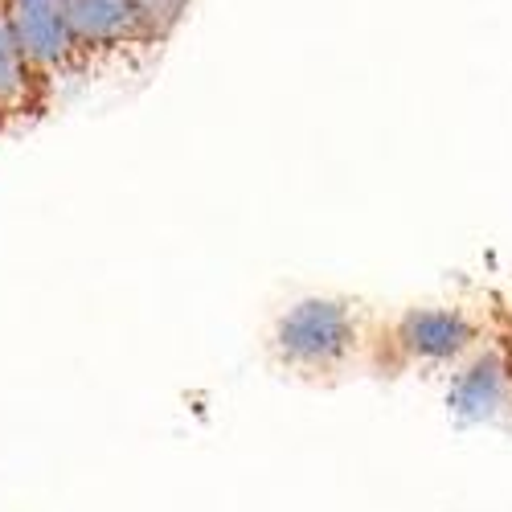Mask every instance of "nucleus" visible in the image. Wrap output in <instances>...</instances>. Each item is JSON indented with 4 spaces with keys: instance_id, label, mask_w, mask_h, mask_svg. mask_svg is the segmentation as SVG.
Instances as JSON below:
<instances>
[{
    "instance_id": "f257e3e1",
    "label": "nucleus",
    "mask_w": 512,
    "mask_h": 512,
    "mask_svg": "<svg viewBox=\"0 0 512 512\" xmlns=\"http://www.w3.org/2000/svg\"><path fill=\"white\" fill-rule=\"evenodd\" d=\"M365 349V316L349 300L312 295L287 308L271 332L275 361L295 377H336Z\"/></svg>"
},
{
    "instance_id": "f03ea898",
    "label": "nucleus",
    "mask_w": 512,
    "mask_h": 512,
    "mask_svg": "<svg viewBox=\"0 0 512 512\" xmlns=\"http://www.w3.org/2000/svg\"><path fill=\"white\" fill-rule=\"evenodd\" d=\"M390 345L406 365L455 369L484 345V324L467 308H410L394 320Z\"/></svg>"
},
{
    "instance_id": "7ed1b4c3",
    "label": "nucleus",
    "mask_w": 512,
    "mask_h": 512,
    "mask_svg": "<svg viewBox=\"0 0 512 512\" xmlns=\"http://www.w3.org/2000/svg\"><path fill=\"white\" fill-rule=\"evenodd\" d=\"M0 9H5L21 54L46 82L70 74L82 62L66 21V0H0Z\"/></svg>"
},
{
    "instance_id": "20e7f679",
    "label": "nucleus",
    "mask_w": 512,
    "mask_h": 512,
    "mask_svg": "<svg viewBox=\"0 0 512 512\" xmlns=\"http://www.w3.org/2000/svg\"><path fill=\"white\" fill-rule=\"evenodd\" d=\"M451 406L455 414L472 422H492L512 410V353L492 345L476 349L467 361L455 365L451 381Z\"/></svg>"
},
{
    "instance_id": "39448f33",
    "label": "nucleus",
    "mask_w": 512,
    "mask_h": 512,
    "mask_svg": "<svg viewBox=\"0 0 512 512\" xmlns=\"http://www.w3.org/2000/svg\"><path fill=\"white\" fill-rule=\"evenodd\" d=\"M66 21L82 62L99 54H119L127 46H144L136 0H66Z\"/></svg>"
},
{
    "instance_id": "423d86ee",
    "label": "nucleus",
    "mask_w": 512,
    "mask_h": 512,
    "mask_svg": "<svg viewBox=\"0 0 512 512\" xmlns=\"http://www.w3.org/2000/svg\"><path fill=\"white\" fill-rule=\"evenodd\" d=\"M50 82L33 70V62L21 54L17 37L0 9V123H17L25 115H37L46 103Z\"/></svg>"
},
{
    "instance_id": "0eeeda50",
    "label": "nucleus",
    "mask_w": 512,
    "mask_h": 512,
    "mask_svg": "<svg viewBox=\"0 0 512 512\" xmlns=\"http://www.w3.org/2000/svg\"><path fill=\"white\" fill-rule=\"evenodd\" d=\"M193 0H136L140 9V33H144V46H160L177 33V25L185 21Z\"/></svg>"
},
{
    "instance_id": "6e6552de",
    "label": "nucleus",
    "mask_w": 512,
    "mask_h": 512,
    "mask_svg": "<svg viewBox=\"0 0 512 512\" xmlns=\"http://www.w3.org/2000/svg\"><path fill=\"white\" fill-rule=\"evenodd\" d=\"M508 353H512V340H508Z\"/></svg>"
},
{
    "instance_id": "1a4fd4ad",
    "label": "nucleus",
    "mask_w": 512,
    "mask_h": 512,
    "mask_svg": "<svg viewBox=\"0 0 512 512\" xmlns=\"http://www.w3.org/2000/svg\"><path fill=\"white\" fill-rule=\"evenodd\" d=\"M0 127H5V123H0Z\"/></svg>"
}]
</instances>
